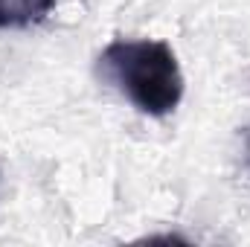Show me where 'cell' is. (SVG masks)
Returning a JSON list of instances; mask_svg holds the SVG:
<instances>
[{
	"label": "cell",
	"instance_id": "6da1fadb",
	"mask_svg": "<svg viewBox=\"0 0 250 247\" xmlns=\"http://www.w3.org/2000/svg\"><path fill=\"white\" fill-rule=\"evenodd\" d=\"M96 70L148 117H166L184 99V73L166 41L117 38L102 50Z\"/></svg>",
	"mask_w": 250,
	"mask_h": 247
},
{
	"label": "cell",
	"instance_id": "7a4b0ae2",
	"mask_svg": "<svg viewBox=\"0 0 250 247\" xmlns=\"http://www.w3.org/2000/svg\"><path fill=\"white\" fill-rule=\"evenodd\" d=\"M56 0H0V29H26L53 12Z\"/></svg>",
	"mask_w": 250,
	"mask_h": 247
},
{
	"label": "cell",
	"instance_id": "3957f363",
	"mask_svg": "<svg viewBox=\"0 0 250 247\" xmlns=\"http://www.w3.org/2000/svg\"><path fill=\"white\" fill-rule=\"evenodd\" d=\"M242 148H245V166L250 172V125H245V131H242Z\"/></svg>",
	"mask_w": 250,
	"mask_h": 247
}]
</instances>
